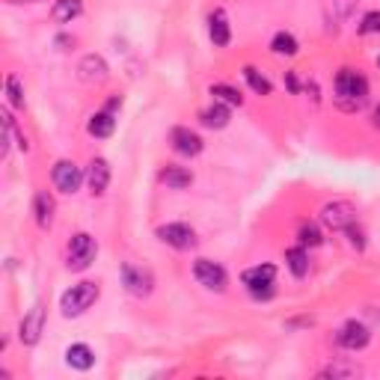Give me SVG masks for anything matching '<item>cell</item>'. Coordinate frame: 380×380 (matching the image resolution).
I'll list each match as a JSON object with an SVG mask.
<instances>
[{
  "label": "cell",
  "mask_w": 380,
  "mask_h": 380,
  "mask_svg": "<svg viewBox=\"0 0 380 380\" xmlns=\"http://www.w3.org/2000/svg\"><path fill=\"white\" fill-rule=\"evenodd\" d=\"M336 95L341 101V107L357 110V107H362L365 95H369V81H365L360 72H353V69H341L336 74Z\"/></svg>",
  "instance_id": "cell-1"
},
{
  "label": "cell",
  "mask_w": 380,
  "mask_h": 380,
  "mask_svg": "<svg viewBox=\"0 0 380 380\" xmlns=\"http://www.w3.org/2000/svg\"><path fill=\"white\" fill-rule=\"evenodd\" d=\"M98 294H101V288L95 283H78L60 297V309L66 318H78V315H83L98 300Z\"/></svg>",
  "instance_id": "cell-2"
},
{
  "label": "cell",
  "mask_w": 380,
  "mask_h": 380,
  "mask_svg": "<svg viewBox=\"0 0 380 380\" xmlns=\"http://www.w3.org/2000/svg\"><path fill=\"white\" fill-rule=\"evenodd\" d=\"M240 280L250 288V294L256 300H271L273 297V280H276V268L273 264H256L240 273Z\"/></svg>",
  "instance_id": "cell-3"
},
{
  "label": "cell",
  "mask_w": 380,
  "mask_h": 380,
  "mask_svg": "<svg viewBox=\"0 0 380 380\" xmlns=\"http://www.w3.org/2000/svg\"><path fill=\"white\" fill-rule=\"evenodd\" d=\"M98 256V247H95V238L78 232L69 244V271H86Z\"/></svg>",
  "instance_id": "cell-4"
},
{
  "label": "cell",
  "mask_w": 380,
  "mask_h": 380,
  "mask_svg": "<svg viewBox=\"0 0 380 380\" xmlns=\"http://www.w3.org/2000/svg\"><path fill=\"white\" fill-rule=\"evenodd\" d=\"M353 220H357V208H353L351 202H345V199L327 202V205L321 208V223L327 226V229H333V232H345Z\"/></svg>",
  "instance_id": "cell-5"
},
{
  "label": "cell",
  "mask_w": 380,
  "mask_h": 380,
  "mask_svg": "<svg viewBox=\"0 0 380 380\" xmlns=\"http://www.w3.org/2000/svg\"><path fill=\"white\" fill-rule=\"evenodd\" d=\"M194 276L199 280V285H205L208 291H226V283H229V276H226V271L220 268L217 262L211 259H196L194 262Z\"/></svg>",
  "instance_id": "cell-6"
},
{
  "label": "cell",
  "mask_w": 380,
  "mask_h": 380,
  "mask_svg": "<svg viewBox=\"0 0 380 380\" xmlns=\"http://www.w3.org/2000/svg\"><path fill=\"white\" fill-rule=\"evenodd\" d=\"M122 285L128 288L134 297H146V294H151V285H155V280H151V273L146 268H140V264L125 262L122 264Z\"/></svg>",
  "instance_id": "cell-7"
},
{
  "label": "cell",
  "mask_w": 380,
  "mask_h": 380,
  "mask_svg": "<svg viewBox=\"0 0 380 380\" xmlns=\"http://www.w3.org/2000/svg\"><path fill=\"white\" fill-rule=\"evenodd\" d=\"M50 179H54V187L62 190V194H74V190L81 187V182H83V172H81L78 163L57 161L54 163V172H50Z\"/></svg>",
  "instance_id": "cell-8"
},
{
  "label": "cell",
  "mask_w": 380,
  "mask_h": 380,
  "mask_svg": "<svg viewBox=\"0 0 380 380\" xmlns=\"http://www.w3.org/2000/svg\"><path fill=\"white\" fill-rule=\"evenodd\" d=\"M158 238L163 240V244H170L175 250H190L196 244V232L190 229L187 223H167L158 229Z\"/></svg>",
  "instance_id": "cell-9"
},
{
  "label": "cell",
  "mask_w": 380,
  "mask_h": 380,
  "mask_svg": "<svg viewBox=\"0 0 380 380\" xmlns=\"http://www.w3.org/2000/svg\"><path fill=\"white\" fill-rule=\"evenodd\" d=\"M42 327H45V306L42 303H36V306L24 315L21 321V330H18V339L24 341V345H36L42 336Z\"/></svg>",
  "instance_id": "cell-10"
},
{
  "label": "cell",
  "mask_w": 380,
  "mask_h": 380,
  "mask_svg": "<svg viewBox=\"0 0 380 380\" xmlns=\"http://www.w3.org/2000/svg\"><path fill=\"white\" fill-rule=\"evenodd\" d=\"M170 143L184 158H194V155L202 151V137L196 131H190V128H172L170 131Z\"/></svg>",
  "instance_id": "cell-11"
},
{
  "label": "cell",
  "mask_w": 380,
  "mask_h": 380,
  "mask_svg": "<svg viewBox=\"0 0 380 380\" xmlns=\"http://www.w3.org/2000/svg\"><path fill=\"white\" fill-rule=\"evenodd\" d=\"M369 339H372L369 327L360 324V321H348V324L339 330V345H341V348H348V351H360V348H365V345H369Z\"/></svg>",
  "instance_id": "cell-12"
},
{
  "label": "cell",
  "mask_w": 380,
  "mask_h": 380,
  "mask_svg": "<svg viewBox=\"0 0 380 380\" xmlns=\"http://www.w3.org/2000/svg\"><path fill=\"white\" fill-rule=\"evenodd\" d=\"M86 184H90V190L95 196H101L110 184V163L104 158H93L90 170H86Z\"/></svg>",
  "instance_id": "cell-13"
},
{
  "label": "cell",
  "mask_w": 380,
  "mask_h": 380,
  "mask_svg": "<svg viewBox=\"0 0 380 380\" xmlns=\"http://www.w3.org/2000/svg\"><path fill=\"white\" fill-rule=\"evenodd\" d=\"M78 72H81V78H83L86 83H104V81H107V62L101 60V57H95V54L83 57L81 66H78Z\"/></svg>",
  "instance_id": "cell-14"
},
{
  "label": "cell",
  "mask_w": 380,
  "mask_h": 380,
  "mask_svg": "<svg viewBox=\"0 0 380 380\" xmlns=\"http://www.w3.org/2000/svg\"><path fill=\"white\" fill-rule=\"evenodd\" d=\"M54 196L48 194V190H39L33 199V214H36V223L42 226V229H48L50 223H54Z\"/></svg>",
  "instance_id": "cell-15"
},
{
  "label": "cell",
  "mask_w": 380,
  "mask_h": 380,
  "mask_svg": "<svg viewBox=\"0 0 380 380\" xmlns=\"http://www.w3.org/2000/svg\"><path fill=\"white\" fill-rule=\"evenodd\" d=\"M66 362L72 365V369H78V372H90L95 365V353H93L90 345H72L66 351Z\"/></svg>",
  "instance_id": "cell-16"
},
{
  "label": "cell",
  "mask_w": 380,
  "mask_h": 380,
  "mask_svg": "<svg viewBox=\"0 0 380 380\" xmlns=\"http://www.w3.org/2000/svg\"><path fill=\"white\" fill-rule=\"evenodd\" d=\"M208 33H211V42L217 45V48H226L232 39V33H229V21H226V15L217 9V12H211V18H208Z\"/></svg>",
  "instance_id": "cell-17"
},
{
  "label": "cell",
  "mask_w": 380,
  "mask_h": 380,
  "mask_svg": "<svg viewBox=\"0 0 380 380\" xmlns=\"http://www.w3.org/2000/svg\"><path fill=\"white\" fill-rule=\"evenodd\" d=\"M202 125L205 128H226L229 125V104H223V101H214V107L202 110Z\"/></svg>",
  "instance_id": "cell-18"
},
{
  "label": "cell",
  "mask_w": 380,
  "mask_h": 380,
  "mask_svg": "<svg viewBox=\"0 0 380 380\" xmlns=\"http://www.w3.org/2000/svg\"><path fill=\"white\" fill-rule=\"evenodd\" d=\"M161 182L167 187H172V190H184V187H190V182H194V175H190L187 170H182V167H163L161 170Z\"/></svg>",
  "instance_id": "cell-19"
},
{
  "label": "cell",
  "mask_w": 380,
  "mask_h": 380,
  "mask_svg": "<svg viewBox=\"0 0 380 380\" xmlns=\"http://www.w3.org/2000/svg\"><path fill=\"white\" fill-rule=\"evenodd\" d=\"M113 128H116V119H113V113H110V110L95 113V116L90 119V125H86V131H90L93 137H110Z\"/></svg>",
  "instance_id": "cell-20"
},
{
  "label": "cell",
  "mask_w": 380,
  "mask_h": 380,
  "mask_svg": "<svg viewBox=\"0 0 380 380\" xmlns=\"http://www.w3.org/2000/svg\"><path fill=\"white\" fill-rule=\"evenodd\" d=\"M83 12V4L81 0H57L54 4V9H50V15H54L57 21H62V24H69V21H74Z\"/></svg>",
  "instance_id": "cell-21"
},
{
  "label": "cell",
  "mask_w": 380,
  "mask_h": 380,
  "mask_svg": "<svg viewBox=\"0 0 380 380\" xmlns=\"http://www.w3.org/2000/svg\"><path fill=\"white\" fill-rule=\"evenodd\" d=\"M285 262H288V271L294 276H306L309 273V256H306V250L303 247H291L285 252Z\"/></svg>",
  "instance_id": "cell-22"
},
{
  "label": "cell",
  "mask_w": 380,
  "mask_h": 380,
  "mask_svg": "<svg viewBox=\"0 0 380 380\" xmlns=\"http://www.w3.org/2000/svg\"><path fill=\"white\" fill-rule=\"evenodd\" d=\"M211 95H214V101H223V104H229V107H240V104H244V95H240L235 86H226V83H214L211 86Z\"/></svg>",
  "instance_id": "cell-23"
},
{
  "label": "cell",
  "mask_w": 380,
  "mask_h": 380,
  "mask_svg": "<svg viewBox=\"0 0 380 380\" xmlns=\"http://www.w3.org/2000/svg\"><path fill=\"white\" fill-rule=\"evenodd\" d=\"M271 50L280 57H294L297 54V39L291 33H276L273 42H271Z\"/></svg>",
  "instance_id": "cell-24"
},
{
  "label": "cell",
  "mask_w": 380,
  "mask_h": 380,
  "mask_svg": "<svg viewBox=\"0 0 380 380\" xmlns=\"http://www.w3.org/2000/svg\"><path fill=\"white\" fill-rule=\"evenodd\" d=\"M244 78H247V83H250V86H252V90H256L259 95H271V90H273V86H271V81L264 78V74H262L259 69L247 66V69H244Z\"/></svg>",
  "instance_id": "cell-25"
},
{
  "label": "cell",
  "mask_w": 380,
  "mask_h": 380,
  "mask_svg": "<svg viewBox=\"0 0 380 380\" xmlns=\"http://www.w3.org/2000/svg\"><path fill=\"white\" fill-rule=\"evenodd\" d=\"M297 240H300V247H321L324 235H321V229L315 223H303L300 232H297Z\"/></svg>",
  "instance_id": "cell-26"
},
{
  "label": "cell",
  "mask_w": 380,
  "mask_h": 380,
  "mask_svg": "<svg viewBox=\"0 0 380 380\" xmlns=\"http://www.w3.org/2000/svg\"><path fill=\"white\" fill-rule=\"evenodd\" d=\"M6 95H9V104L12 107H24V93H21V81L12 74L6 78Z\"/></svg>",
  "instance_id": "cell-27"
},
{
  "label": "cell",
  "mask_w": 380,
  "mask_h": 380,
  "mask_svg": "<svg viewBox=\"0 0 380 380\" xmlns=\"http://www.w3.org/2000/svg\"><path fill=\"white\" fill-rule=\"evenodd\" d=\"M360 33H380V12H369V15L362 18V24H360Z\"/></svg>",
  "instance_id": "cell-28"
},
{
  "label": "cell",
  "mask_w": 380,
  "mask_h": 380,
  "mask_svg": "<svg viewBox=\"0 0 380 380\" xmlns=\"http://www.w3.org/2000/svg\"><path fill=\"white\" fill-rule=\"evenodd\" d=\"M345 235L351 238V244L357 247V250H362V247H365V238H362V232H360V229H357V226H353V223H351L348 229H345Z\"/></svg>",
  "instance_id": "cell-29"
},
{
  "label": "cell",
  "mask_w": 380,
  "mask_h": 380,
  "mask_svg": "<svg viewBox=\"0 0 380 380\" xmlns=\"http://www.w3.org/2000/svg\"><path fill=\"white\" fill-rule=\"evenodd\" d=\"M285 83H288V90H291V93H300V86H297V78H294V74H291V72L285 74Z\"/></svg>",
  "instance_id": "cell-30"
},
{
  "label": "cell",
  "mask_w": 380,
  "mask_h": 380,
  "mask_svg": "<svg viewBox=\"0 0 380 380\" xmlns=\"http://www.w3.org/2000/svg\"><path fill=\"white\" fill-rule=\"evenodd\" d=\"M374 128H380V107L374 110Z\"/></svg>",
  "instance_id": "cell-31"
},
{
  "label": "cell",
  "mask_w": 380,
  "mask_h": 380,
  "mask_svg": "<svg viewBox=\"0 0 380 380\" xmlns=\"http://www.w3.org/2000/svg\"><path fill=\"white\" fill-rule=\"evenodd\" d=\"M15 4H24V0H15ZM27 4H30V0H27Z\"/></svg>",
  "instance_id": "cell-32"
},
{
  "label": "cell",
  "mask_w": 380,
  "mask_h": 380,
  "mask_svg": "<svg viewBox=\"0 0 380 380\" xmlns=\"http://www.w3.org/2000/svg\"><path fill=\"white\" fill-rule=\"evenodd\" d=\"M377 66H380V57H377Z\"/></svg>",
  "instance_id": "cell-33"
}]
</instances>
